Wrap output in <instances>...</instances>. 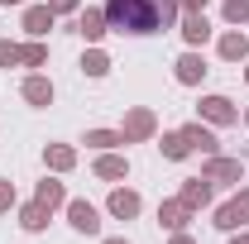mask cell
I'll list each match as a JSON object with an SVG mask.
<instances>
[{"label":"cell","mask_w":249,"mask_h":244,"mask_svg":"<svg viewBox=\"0 0 249 244\" xmlns=\"http://www.w3.org/2000/svg\"><path fill=\"white\" fill-rule=\"evenodd\" d=\"M240 215H249V196H245V201H235V206H225L220 225H240Z\"/></svg>","instance_id":"7a4b0ae2"},{"label":"cell","mask_w":249,"mask_h":244,"mask_svg":"<svg viewBox=\"0 0 249 244\" xmlns=\"http://www.w3.org/2000/svg\"><path fill=\"white\" fill-rule=\"evenodd\" d=\"M82 29H87V38H96V34H101V19H96V15H87V19H82Z\"/></svg>","instance_id":"277c9868"},{"label":"cell","mask_w":249,"mask_h":244,"mask_svg":"<svg viewBox=\"0 0 249 244\" xmlns=\"http://www.w3.org/2000/svg\"><path fill=\"white\" fill-rule=\"evenodd\" d=\"M72 220H77L82 230H96V211L91 206H72Z\"/></svg>","instance_id":"3957f363"},{"label":"cell","mask_w":249,"mask_h":244,"mask_svg":"<svg viewBox=\"0 0 249 244\" xmlns=\"http://www.w3.org/2000/svg\"><path fill=\"white\" fill-rule=\"evenodd\" d=\"M110 24H120L129 34H154L168 24L173 15V0H110Z\"/></svg>","instance_id":"6da1fadb"}]
</instances>
